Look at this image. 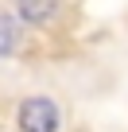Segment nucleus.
<instances>
[{
    "label": "nucleus",
    "instance_id": "7ed1b4c3",
    "mask_svg": "<svg viewBox=\"0 0 128 132\" xmlns=\"http://www.w3.org/2000/svg\"><path fill=\"white\" fill-rule=\"evenodd\" d=\"M16 47H20V23L12 16H0V58L16 54Z\"/></svg>",
    "mask_w": 128,
    "mask_h": 132
},
{
    "label": "nucleus",
    "instance_id": "f03ea898",
    "mask_svg": "<svg viewBox=\"0 0 128 132\" xmlns=\"http://www.w3.org/2000/svg\"><path fill=\"white\" fill-rule=\"evenodd\" d=\"M16 12H20V20H23V23L43 27V23H50V20H54L58 0H16Z\"/></svg>",
    "mask_w": 128,
    "mask_h": 132
},
{
    "label": "nucleus",
    "instance_id": "f257e3e1",
    "mask_svg": "<svg viewBox=\"0 0 128 132\" xmlns=\"http://www.w3.org/2000/svg\"><path fill=\"white\" fill-rule=\"evenodd\" d=\"M20 132H58V105L50 97H27L16 109Z\"/></svg>",
    "mask_w": 128,
    "mask_h": 132
}]
</instances>
